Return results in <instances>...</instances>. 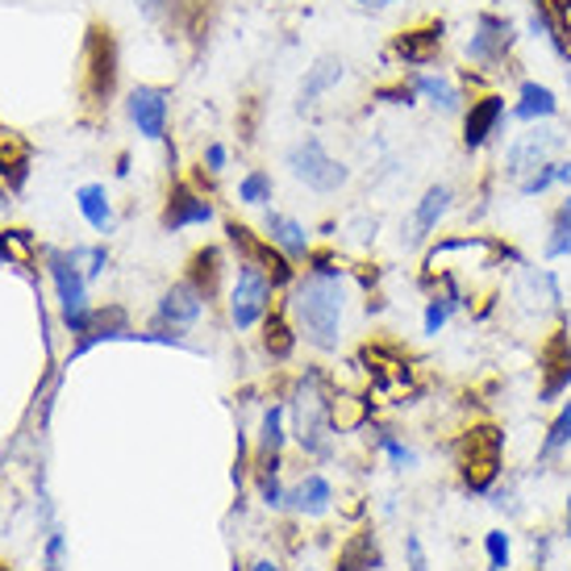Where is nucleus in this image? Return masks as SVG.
<instances>
[{
    "label": "nucleus",
    "mask_w": 571,
    "mask_h": 571,
    "mask_svg": "<svg viewBox=\"0 0 571 571\" xmlns=\"http://www.w3.org/2000/svg\"><path fill=\"white\" fill-rule=\"evenodd\" d=\"M346 305H351L346 267L334 254H309V267L293 279L288 300V318L297 334L321 355H334L346 339Z\"/></svg>",
    "instance_id": "1"
},
{
    "label": "nucleus",
    "mask_w": 571,
    "mask_h": 571,
    "mask_svg": "<svg viewBox=\"0 0 571 571\" xmlns=\"http://www.w3.org/2000/svg\"><path fill=\"white\" fill-rule=\"evenodd\" d=\"M517 43H522V30L513 18L505 13H492V9H480L471 22H467V34L459 38V64L464 71L480 76L484 84H501L509 71L517 67Z\"/></svg>",
    "instance_id": "2"
},
{
    "label": "nucleus",
    "mask_w": 571,
    "mask_h": 571,
    "mask_svg": "<svg viewBox=\"0 0 571 571\" xmlns=\"http://www.w3.org/2000/svg\"><path fill=\"white\" fill-rule=\"evenodd\" d=\"M288 434L300 443V450L309 455V459H330L334 455V434H339V425H334V392L326 388V376H321L318 367H309L305 376L297 380L293 388V397H288Z\"/></svg>",
    "instance_id": "3"
},
{
    "label": "nucleus",
    "mask_w": 571,
    "mask_h": 571,
    "mask_svg": "<svg viewBox=\"0 0 571 571\" xmlns=\"http://www.w3.org/2000/svg\"><path fill=\"white\" fill-rule=\"evenodd\" d=\"M275 288L272 272L254 259H238L233 263V279H230V297H226V313H230V326L238 334H251L254 326H263V318L275 309Z\"/></svg>",
    "instance_id": "4"
},
{
    "label": "nucleus",
    "mask_w": 571,
    "mask_h": 571,
    "mask_svg": "<svg viewBox=\"0 0 571 571\" xmlns=\"http://www.w3.org/2000/svg\"><path fill=\"white\" fill-rule=\"evenodd\" d=\"M505 434L496 425H471L464 438H459V450H455V467H459V480H464V492L471 496H488L492 488L501 484V471H505Z\"/></svg>",
    "instance_id": "5"
},
{
    "label": "nucleus",
    "mask_w": 571,
    "mask_h": 571,
    "mask_svg": "<svg viewBox=\"0 0 571 571\" xmlns=\"http://www.w3.org/2000/svg\"><path fill=\"white\" fill-rule=\"evenodd\" d=\"M563 150H568V129L559 126V122L522 126L505 142V155H501V180H505V184H517V180H526L529 171H538L543 163L559 159Z\"/></svg>",
    "instance_id": "6"
},
{
    "label": "nucleus",
    "mask_w": 571,
    "mask_h": 571,
    "mask_svg": "<svg viewBox=\"0 0 571 571\" xmlns=\"http://www.w3.org/2000/svg\"><path fill=\"white\" fill-rule=\"evenodd\" d=\"M284 168L293 171V180L305 184L318 196H339L346 184H351V168L330 155V147L321 142L318 134H305L293 147L284 150Z\"/></svg>",
    "instance_id": "7"
},
{
    "label": "nucleus",
    "mask_w": 571,
    "mask_h": 571,
    "mask_svg": "<svg viewBox=\"0 0 571 571\" xmlns=\"http://www.w3.org/2000/svg\"><path fill=\"white\" fill-rule=\"evenodd\" d=\"M459 209V192L455 184H446V180H434V184H425L422 196L413 201V209L409 217L401 221V247L404 251H425L443 226L450 221V213Z\"/></svg>",
    "instance_id": "8"
},
{
    "label": "nucleus",
    "mask_w": 571,
    "mask_h": 571,
    "mask_svg": "<svg viewBox=\"0 0 571 571\" xmlns=\"http://www.w3.org/2000/svg\"><path fill=\"white\" fill-rule=\"evenodd\" d=\"M509 126V96L501 88H484L467 101L464 117H459V142H464V155H484L488 147H496V138L505 134Z\"/></svg>",
    "instance_id": "9"
},
{
    "label": "nucleus",
    "mask_w": 571,
    "mask_h": 571,
    "mask_svg": "<svg viewBox=\"0 0 571 571\" xmlns=\"http://www.w3.org/2000/svg\"><path fill=\"white\" fill-rule=\"evenodd\" d=\"M46 267H50L55 293L64 305V326L84 339L96 309L88 305V275L80 272V251H46Z\"/></svg>",
    "instance_id": "10"
},
{
    "label": "nucleus",
    "mask_w": 571,
    "mask_h": 571,
    "mask_svg": "<svg viewBox=\"0 0 571 571\" xmlns=\"http://www.w3.org/2000/svg\"><path fill=\"white\" fill-rule=\"evenodd\" d=\"M84 105L109 109L113 92H117V38L109 25H92L84 43Z\"/></svg>",
    "instance_id": "11"
},
{
    "label": "nucleus",
    "mask_w": 571,
    "mask_h": 571,
    "mask_svg": "<svg viewBox=\"0 0 571 571\" xmlns=\"http://www.w3.org/2000/svg\"><path fill=\"white\" fill-rule=\"evenodd\" d=\"M404 80L418 92V101L434 109L438 117H464L467 101H471L464 76H459V71H446V67H422V71H409Z\"/></svg>",
    "instance_id": "12"
},
{
    "label": "nucleus",
    "mask_w": 571,
    "mask_h": 571,
    "mask_svg": "<svg viewBox=\"0 0 571 571\" xmlns=\"http://www.w3.org/2000/svg\"><path fill=\"white\" fill-rule=\"evenodd\" d=\"M388 55L409 71H422V67H438V59L446 55V22L434 18L425 25H409L401 34H392Z\"/></svg>",
    "instance_id": "13"
},
{
    "label": "nucleus",
    "mask_w": 571,
    "mask_h": 571,
    "mask_svg": "<svg viewBox=\"0 0 571 571\" xmlns=\"http://www.w3.org/2000/svg\"><path fill=\"white\" fill-rule=\"evenodd\" d=\"M126 117L147 142H168L171 126V92L159 84H138L126 96Z\"/></svg>",
    "instance_id": "14"
},
{
    "label": "nucleus",
    "mask_w": 571,
    "mask_h": 571,
    "mask_svg": "<svg viewBox=\"0 0 571 571\" xmlns=\"http://www.w3.org/2000/svg\"><path fill=\"white\" fill-rule=\"evenodd\" d=\"M213 300L192 284L189 275L184 279H175L168 293L159 297V305H155V326H163V330H180V334H189L196 321L209 313Z\"/></svg>",
    "instance_id": "15"
},
{
    "label": "nucleus",
    "mask_w": 571,
    "mask_h": 571,
    "mask_svg": "<svg viewBox=\"0 0 571 571\" xmlns=\"http://www.w3.org/2000/svg\"><path fill=\"white\" fill-rule=\"evenodd\" d=\"M543 388H538V404H559L571 392V334L568 321H559V330L543 346Z\"/></svg>",
    "instance_id": "16"
},
{
    "label": "nucleus",
    "mask_w": 571,
    "mask_h": 571,
    "mask_svg": "<svg viewBox=\"0 0 571 571\" xmlns=\"http://www.w3.org/2000/svg\"><path fill=\"white\" fill-rule=\"evenodd\" d=\"M217 221V209H213V201L205 192H196L192 184H171L168 192V205L159 213V226L168 233H180V230H192V226H213Z\"/></svg>",
    "instance_id": "17"
},
{
    "label": "nucleus",
    "mask_w": 571,
    "mask_h": 571,
    "mask_svg": "<svg viewBox=\"0 0 571 571\" xmlns=\"http://www.w3.org/2000/svg\"><path fill=\"white\" fill-rule=\"evenodd\" d=\"M509 122L517 126H538V122H559V92L543 80L522 76L513 84V101H509Z\"/></svg>",
    "instance_id": "18"
},
{
    "label": "nucleus",
    "mask_w": 571,
    "mask_h": 571,
    "mask_svg": "<svg viewBox=\"0 0 571 571\" xmlns=\"http://www.w3.org/2000/svg\"><path fill=\"white\" fill-rule=\"evenodd\" d=\"M259 233L272 242L279 254H288L293 263H309L313 254V238H309V226L297 221L293 213H279V209H263V221H259Z\"/></svg>",
    "instance_id": "19"
},
{
    "label": "nucleus",
    "mask_w": 571,
    "mask_h": 571,
    "mask_svg": "<svg viewBox=\"0 0 571 571\" xmlns=\"http://www.w3.org/2000/svg\"><path fill=\"white\" fill-rule=\"evenodd\" d=\"M346 80V59L342 55H318L313 67L305 71V80H300V92H297V113H313V109L334 92V88Z\"/></svg>",
    "instance_id": "20"
},
{
    "label": "nucleus",
    "mask_w": 571,
    "mask_h": 571,
    "mask_svg": "<svg viewBox=\"0 0 571 571\" xmlns=\"http://www.w3.org/2000/svg\"><path fill=\"white\" fill-rule=\"evenodd\" d=\"M288 509H293L297 517H326V513L334 509V484H330V476L305 471L297 484L288 488Z\"/></svg>",
    "instance_id": "21"
},
{
    "label": "nucleus",
    "mask_w": 571,
    "mask_h": 571,
    "mask_svg": "<svg viewBox=\"0 0 571 571\" xmlns=\"http://www.w3.org/2000/svg\"><path fill=\"white\" fill-rule=\"evenodd\" d=\"M288 401H272L259 418V434H254V459H284L288 446Z\"/></svg>",
    "instance_id": "22"
},
{
    "label": "nucleus",
    "mask_w": 571,
    "mask_h": 571,
    "mask_svg": "<svg viewBox=\"0 0 571 571\" xmlns=\"http://www.w3.org/2000/svg\"><path fill=\"white\" fill-rule=\"evenodd\" d=\"M571 450V392L559 401L550 425L543 430V443H538V471H547L550 464H559Z\"/></svg>",
    "instance_id": "23"
},
{
    "label": "nucleus",
    "mask_w": 571,
    "mask_h": 571,
    "mask_svg": "<svg viewBox=\"0 0 571 571\" xmlns=\"http://www.w3.org/2000/svg\"><path fill=\"white\" fill-rule=\"evenodd\" d=\"M571 259V192L559 196V205L550 209L547 238H543V263H568Z\"/></svg>",
    "instance_id": "24"
},
{
    "label": "nucleus",
    "mask_w": 571,
    "mask_h": 571,
    "mask_svg": "<svg viewBox=\"0 0 571 571\" xmlns=\"http://www.w3.org/2000/svg\"><path fill=\"white\" fill-rule=\"evenodd\" d=\"M380 568H384V550L372 529L351 534V538L342 543L339 559H334V571H380Z\"/></svg>",
    "instance_id": "25"
},
{
    "label": "nucleus",
    "mask_w": 571,
    "mask_h": 571,
    "mask_svg": "<svg viewBox=\"0 0 571 571\" xmlns=\"http://www.w3.org/2000/svg\"><path fill=\"white\" fill-rule=\"evenodd\" d=\"M297 342H300L297 326H293V318H288L284 309H272V313L263 318V351H267L275 363L293 359Z\"/></svg>",
    "instance_id": "26"
},
{
    "label": "nucleus",
    "mask_w": 571,
    "mask_h": 571,
    "mask_svg": "<svg viewBox=\"0 0 571 571\" xmlns=\"http://www.w3.org/2000/svg\"><path fill=\"white\" fill-rule=\"evenodd\" d=\"M189 279L205 293V297H217L221 293V279H226V254L221 247H205L189 259Z\"/></svg>",
    "instance_id": "27"
},
{
    "label": "nucleus",
    "mask_w": 571,
    "mask_h": 571,
    "mask_svg": "<svg viewBox=\"0 0 571 571\" xmlns=\"http://www.w3.org/2000/svg\"><path fill=\"white\" fill-rule=\"evenodd\" d=\"M76 205H80V213H84V221L92 226V230L113 233L117 217H113V201H109L105 184H84V189L76 192Z\"/></svg>",
    "instance_id": "28"
},
{
    "label": "nucleus",
    "mask_w": 571,
    "mask_h": 571,
    "mask_svg": "<svg viewBox=\"0 0 571 571\" xmlns=\"http://www.w3.org/2000/svg\"><path fill=\"white\" fill-rule=\"evenodd\" d=\"M372 434H376V438H372V446H376L384 459H388V467H392V471H413V467L422 464V455L404 443L397 430H372Z\"/></svg>",
    "instance_id": "29"
},
{
    "label": "nucleus",
    "mask_w": 571,
    "mask_h": 571,
    "mask_svg": "<svg viewBox=\"0 0 571 571\" xmlns=\"http://www.w3.org/2000/svg\"><path fill=\"white\" fill-rule=\"evenodd\" d=\"M272 196L275 180L267 168H251L238 180V205H247V209H272Z\"/></svg>",
    "instance_id": "30"
},
{
    "label": "nucleus",
    "mask_w": 571,
    "mask_h": 571,
    "mask_svg": "<svg viewBox=\"0 0 571 571\" xmlns=\"http://www.w3.org/2000/svg\"><path fill=\"white\" fill-rule=\"evenodd\" d=\"M555 163H559V159H550V163H543L538 171H529L526 180L513 184V192H517L522 201H543L547 192L559 189V168H555Z\"/></svg>",
    "instance_id": "31"
},
{
    "label": "nucleus",
    "mask_w": 571,
    "mask_h": 571,
    "mask_svg": "<svg viewBox=\"0 0 571 571\" xmlns=\"http://www.w3.org/2000/svg\"><path fill=\"white\" fill-rule=\"evenodd\" d=\"M484 571H509L513 568V534L505 526H492L484 534Z\"/></svg>",
    "instance_id": "32"
},
{
    "label": "nucleus",
    "mask_w": 571,
    "mask_h": 571,
    "mask_svg": "<svg viewBox=\"0 0 571 571\" xmlns=\"http://www.w3.org/2000/svg\"><path fill=\"white\" fill-rule=\"evenodd\" d=\"M550 22H555V55L571 64V0H547Z\"/></svg>",
    "instance_id": "33"
},
{
    "label": "nucleus",
    "mask_w": 571,
    "mask_h": 571,
    "mask_svg": "<svg viewBox=\"0 0 571 571\" xmlns=\"http://www.w3.org/2000/svg\"><path fill=\"white\" fill-rule=\"evenodd\" d=\"M404 571H430V555L418 529H404Z\"/></svg>",
    "instance_id": "34"
},
{
    "label": "nucleus",
    "mask_w": 571,
    "mask_h": 571,
    "mask_svg": "<svg viewBox=\"0 0 571 571\" xmlns=\"http://www.w3.org/2000/svg\"><path fill=\"white\" fill-rule=\"evenodd\" d=\"M226 168H230V147L226 142H209V147L201 150V171L205 175L217 180V175H226Z\"/></svg>",
    "instance_id": "35"
},
{
    "label": "nucleus",
    "mask_w": 571,
    "mask_h": 571,
    "mask_svg": "<svg viewBox=\"0 0 571 571\" xmlns=\"http://www.w3.org/2000/svg\"><path fill=\"white\" fill-rule=\"evenodd\" d=\"M88 259V267H84V275H88V284L92 279H101L105 275V267H109V251L105 247H88V251H80Z\"/></svg>",
    "instance_id": "36"
},
{
    "label": "nucleus",
    "mask_w": 571,
    "mask_h": 571,
    "mask_svg": "<svg viewBox=\"0 0 571 571\" xmlns=\"http://www.w3.org/2000/svg\"><path fill=\"white\" fill-rule=\"evenodd\" d=\"M355 9H363V13H384V9H392V4H401V0H351Z\"/></svg>",
    "instance_id": "37"
},
{
    "label": "nucleus",
    "mask_w": 571,
    "mask_h": 571,
    "mask_svg": "<svg viewBox=\"0 0 571 571\" xmlns=\"http://www.w3.org/2000/svg\"><path fill=\"white\" fill-rule=\"evenodd\" d=\"M138 9H142L147 18H163L171 9V0H138Z\"/></svg>",
    "instance_id": "38"
},
{
    "label": "nucleus",
    "mask_w": 571,
    "mask_h": 571,
    "mask_svg": "<svg viewBox=\"0 0 571 571\" xmlns=\"http://www.w3.org/2000/svg\"><path fill=\"white\" fill-rule=\"evenodd\" d=\"M559 192H571V155H559Z\"/></svg>",
    "instance_id": "39"
},
{
    "label": "nucleus",
    "mask_w": 571,
    "mask_h": 571,
    "mask_svg": "<svg viewBox=\"0 0 571 571\" xmlns=\"http://www.w3.org/2000/svg\"><path fill=\"white\" fill-rule=\"evenodd\" d=\"M563 538H568V547H571V492H568V501H563Z\"/></svg>",
    "instance_id": "40"
},
{
    "label": "nucleus",
    "mask_w": 571,
    "mask_h": 571,
    "mask_svg": "<svg viewBox=\"0 0 571 571\" xmlns=\"http://www.w3.org/2000/svg\"><path fill=\"white\" fill-rule=\"evenodd\" d=\"M247 571H284V568H279V563H272V559H254Z\"/></svg>",
    "instance_id": "41"
},
{
    "label": "nucleus",
    "mask_w": 571,
    "mask_h": 571,
    "mask_svg": "<svg viewBox=\"0 0 571 571\" xmlns=\"http://www.w3.org/2000/svg\"><path fill=\"white\" fill-rule=\"evenodd\" d=\"M46 571H64V563H46Z\"/></svg>",
    "instance_id": "42"
},
{
    "label": "nucleus",
    "mask_w": 571,
    "mask_h": 571,
    "mask_svg": "<svg viewBox=\"0 0 571 571\" xmlns=\"http://www.w3.org/2000/svg\"><path fill=\"white\" fill-rule=\"evenodd\" d=\"M534 571H547V563H534Z\"/></svg>",
    "instance_id": "43"
}]
</instances>
